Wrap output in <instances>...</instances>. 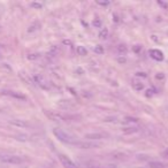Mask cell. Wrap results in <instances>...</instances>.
I'll use <instances>...</instances> for the list:
<instances>
[{
  "label": "cell",
  "instance_id": "obj_1",
  "mask_svg": "<svg viewBox=\"0 0 168 168\" xmlns=\"http://www.w3.org/2000/svg\"><path fill=\"white\" fill-rule=\"evenodd\" d=\"M53 134H54V136H55L60 142H62V143L70 144V145H74V144L76 143V138L74 137V136H72L70 134L66 133L63 130L59 129V128L53 129Z\"/></svg>",
  "mask_w": 168,
  "mask_h": 168
},
{
  "label": "cell",
  "instance_id": "obj_2",
  "mask_svg": "<svg viewBox=\"0 0 168 168\" xmlns=\"http://www.w3.org/2000/svg\"><path fill=\"white\" fill-rule=\"evenodd\" d=\"M0 160L5 162V164L9 165H20L24 161V158L20 157V156H1Z\"/></svg>",
  "mask_w": 168,
  "mask_h": 168
},
{
  "label": "cell",
  "instance_id": "obj_3",
  "mask_svg": "<svg viewBox=\"0 0 168 168\" xmlns=\"http://www.w3.org/2000/svg\"><path fill=\"white\" fill-rule=\"evenodd\" d=\"M59 159H60L62 166L65 168H78L77 165L75 164L72 159H69L67 156H65V154H60V156H59Z\"/></svg>",
  "mask_w": 168,
  "mask_h": 168
},
{
  "label": "cell",
  "instance_id": "obj_4",
  "mask_svg": "<svg viewBox=\"0 0 168 168\" xmlns=\"http://www.w3.org/2000/svg\"><path fill=\"white\" fill-rule=\"evenodd\" d=\"M149 54H150V57L152 58L153 60H156V61H162V60H164V53H162L160 50L152 49V50L149 51Z\"/></svg>",
  "mask_w": 168,
  "mask_h": 168
},
{
  "label": "cell",
  "instance_id": "obj_5",
  "mask_svg": "<svg viewBox=\"0 0 168 168\" xmlns=\"http://www.w3.org/2000/svg\"><path fill=\"white\" fill-rule=\"evenodd\" d=\"M77 147H81V149H92V147H98L99 144L97 143H92V142H80L76 141V143L74 144Z\"/></svg>",
  "mask_w": 168,
  "mask_h": 168
},
{
  "label": "cell",
  "instance_id": "obj_6",
  "mask_svg": "<svg viewBox=\"0 0 168 168\" xmlns=\"http://www.w3.org/2000/svg\"><path fill=\"white\" fill-rule=\"evenodd\" d=\"M9 124L14 127H17V128H28L30 126L29 122L24 121V120H20V119H13V120H9Z\"/></svg>",
  "mask_w": 168,
  "mask_h": 168
},
{
  "label": "cell",
  "instance_id": "obj_7",
  "mask_svg": "<svg viewBox=\"0 0 168 168\" xmlns=\"http://www.w3.org/2000/svg\"><path fill=\"white\" fill-rule=\"evenodd\" d=\"M34 80H35V82H36V83L40 86V88H43V89H49V88H50L49 82H47V81H46L43 76H40V75H35Z\"/></svg>",
  "mask_w": 168,
  "mask_h": 168
},
{
  "label": "cell",
  "instance_id": "obj_8",
  "mask_svg": "<svg viewBox=\"0 0 168 168\" xmlns=\"http://www.w3.org/2000/svg\"><path fill=\"white\" fill-rule=\"evenodd\" d=\"M47 116L54 121H66L65 115H62L61 113H57V112H50V113H47Z\"/></svg>",
  "mask_w": 168,
  "mask_h": 168
},
{
  "label": "cell",
  "instance_id": "obj_9",
  "mask_svg": "<svg viewBox=\"0 0 168 168\" xmlns=\"http://www.w3.org/2000/svg\"><path fill=\"white\" fill-rule=\"evenodd\" d=\"M85 168H116V166L113 164L108 165H103V164H90L88 165Z\"/></svg>",
  "mask_w": 168,
  "mask_h": 168
},
{
  "label": "cell",
  "instance_id": "obj_10",
  "mask_svg": "<svg viewBox=\"0 0 168 168\" xmlns=\"http://www.w3.org/2000/svg\"><path fill=\"white\" fill-rule=\"evenodd\" d=\"M84 137L86 139H101V138H105V135L100 133H92V134H86Z\"/></svg>",
  "mask_w": 168,
  "mask_h": 168
},
{
  "label": "cell",
  "instance_id": "obj_11",
  "mask_svg": "<svg viewBox=\"0 0 168 168\" xmlns=\"http://www.w3.org/2000/svg\"><path fill=\"white\" fill-rule=\"evenodd\" d=\"M133 88L136 90V91H142L144 89V83L143 82H139V81H134L133 82Z\"/></svg>",
  "mask_w": 168,
  "mask_h": 168
},
{
  "label": "cell",
  "instance_id": "obj_12",
  "mask_svg": "<svg viewBox=\"0 0 168 168\" xmlns=\"http://www.w3.org/2000/svg\"><path fill=\"white\" fill-rule=\"evenodd\" d=\"M5 93H6V95H8V96H12V97H14V98H17V99H26V96L21 95V93H19V92L6 91Z\"/></svg>",
  "mask_w": 168,
  "mask_h": 168
},
{
  "label": "cell",
  "instance_id": "obj_13",
  "mask_svg": "<svg viewBox=\"0 0 168 168\" xmlns=\"http://www.w3.org/2000/svg\"><path fill=\"white\" fill-rule=\"evenodd\" d=\"M122 131L124 134H133V133H137L138 128L137 127H126L122 129Z\"/></svg>",
  "mask_w": 168,
  "mask_h": 168
},
{
  "label": "cell",
  "instance_id": "obj_14",
  "mask_svg": "<svg viewBox=\"0 0 168 168\" xmlns=\"http://www.w3.org/2000/svg\"><path fill=\"white\" fill-rule=\"evenodd\" d=\"M77 53H78V55H82V57H85L86 54H88V50L84 47V46H77Z\"/></svg>",
  "mask_w": 168,
  "mask_h": 168
},
{
  "label": "cell",
  "instance_id": "obj_15",
  "mask_svg": "<svg viewBox=\"0 0 168 168\" xmlns=\"http://www.w3.org/2000/svg\"><path fill=\"white\" fill-rule=\"evenodd\" d=\"M108 37V29L107 28H103L99 32V38L100 39H106Z\"/></svg>",
  "mask_w": 168,
  "mask_h": 168
},
{
  "label": "cell",
  "instance_id": "obj_16",
  "mask_svg": "<svg viewBox=\"0 0 168 168\" xmlns=\"http://www.w3.org/2000/svg\"><path fill=\"white\" fill-rule=\"evenodd\" d=\"M150 168H165V165L162 162H157V161H152L149 164Z\"/></svg>",
  "mask_w": 168,
  "mask_h": 168
},
{
  "label": "cell",
  "instance_id": "obj_17",
  "mask_svg": "<svg viewBox=\"0 0 168 168\" xmlns=\"http://www.w3.org/2000/svg\"><path fill=\"white\" fill-rule=\"evenodd\" d=\"M118 51H119V52H120L121 54H126L127 51H128V49H127V47H126L124 45H119V46H118Z\"/></svg>",
  "mask_w": 168,
  "mask_h": 168
},
{
  "label": "cell",
  "instance_id": "obj_18",
  "mask_svg": "<svg viewBox=\"0 0 168 168\" xmlns=\"http://www.w3.org/2000/svg\"><path fill=\"white\" fill-rule=\"evenodd\" d=\"M92 24H93V27H96V28H100V27H101V20L97 17V19L92 22Z\"/></svg>",
  "mask_w": 168,
  "mask_h": 168
},
{
  "label": "cell",
  "instance_id": "obj_19",
  "mask_svg": "<svg viewBox=\"0 0 168 168\" xmlns=\"http://www.w3.org/2000/svg\"><path fill=\"white\" fill-rule=\"evenodd\" d=\"M31 7L37 8V9H40V8H43V5L38 4V2H31Z\"/></svg>",
  "mask_w": 168,
  "mask_h": 168
},
{
  "label": "cell",
  "instance_id": "obj_20",
  "mask_svg": "<svg viewBox=\"0 0 168 168\" xmlns=\"http://www.w3.org/2000/svg\"><path fill=\"white\" fill-rule=\"evenodd\" d=\"M58 52H59V49H58L57 46H53L52 50H51V54H52V55H55V54H58Z\"/></svg>",
  "mask_w": 168,
  "mask_h": 168
},
{
  "label": "cell",
  "instance_id": "obj_21",
  "mask_svg": "<svg viewBox=\"0 0 168 168\" xmlns=\"http://www.w3.org/2000/svg\"><path fill=\"white\" fill-rule=\"evenodd\" d=\"M95 51H96V53H103V47L100 45H98V46H96V49H95Z\"/></svg>",
  "mask_w": 168,
  "mask_h": 168
},
{
  "label": "cell",
  "instance_id": "obj_22",
  "mask_svg": "<svg viewBox=\"0 0 168 168\" xmlns=\"http://www.w3.org/2000/svg\"><path fill=\"white\" fill-rule=\"evenodd\" d=\"M156 78H157V80H164L165 78V75H164V73H158L157 75H156Z\"/></svg>",
  "mask_w": 168,
  "mask_h": 168
},
{
  "label": "cell",
  "instance_id": "obj_23",
  "mask_svg": "<svg viewBox=\"0 0 168 168\" xmlns=\"http://www.w3.org/2000/svg\"><path fill=\"white\" fill-rule=\"evenodd\" d=\"M38 57H39L38 54H29V55H28V59H29V60H35V59H37Z\"/></svg>",
  "mask_w": 168,
  "mask_h": 168
},
{
  "label": "cell",
  "instance_id": "obj_24",
  "mask_svg": "<svg viewBox=\"0 0 168 168\" xmlns=\"http://www.w3.org/2000/svg\"><path fill=\"white\" fill-rule=\"evenodd\" d=\"M97 4L101 5V6H107V5H110V1H101V0H98Z\"/></svg>",
  "mask_w": 168,
  "mask_h": 168
},
{
  "label": "cell",
  "instance_id": "obj_25",
  "mask_svg": "<svg viewBox=\"0 0 168 168\" xmlns=\"http://www.w3.org/2000/svg\"><path fill=\"white\" fill-rule=\"evenodd\" d=\"M136 76H142V77H146V75L144 73H137L136 74Z\"/></svg>",
  "mask_w": 168,
  "mask_h": 168
},
{
  "label": "cell",
  "instance_id": "obj_26",
  "mask_svg": "<svg viewBox=\"0 0 168 168\" xmlns=\"http://www.w3.org/2000/svg\"><path fill=\"white\" fill-rule=\"evenodd\" d=\"M165 156H166V157L168 158V151H167V152H165Z\"/></svg>",
  "mask_w": 168,
  "mask_h": 168
},
{
  "label": "cell",
  "instance_id": "obj_27",
  "mask_svg": "<svg viewBox=\"0 0 168 168\" xmlns=\"http://www.w3.org/2000/svg\"><path fill=\"white\" fill-rule=\"evenodd\" d=\"M0 157H1V156H0Z\"/></svg>",
  "mask_w": 168,
  "mask_h": 168
}]
</instances>
